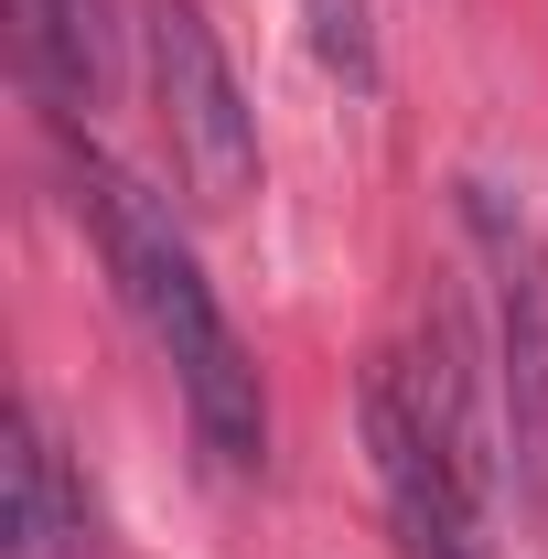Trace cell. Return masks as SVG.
<instances>
[{"label":"cell","instance_id":"obj_1","mask_svg":"<svg viewBox=\"0 0 548 559\" xmlns=\"http://www.w3.org/2000/svg\"><path fill=\"white\" fill-rule=\"evenodd\" d=\"M75 183H86V226H97V248L119 270V301L140 312V334L162 345L183 409H194V441H205L226 474H259L270 463V399H259V366L237 345V323L215 312V280L183 248L172 205H151L130 173L97 162V151H75Z\"/></svg>","mask_w":548,"mask_h":559},{"label":"cell","instance_id":"obj_2","mask_svg":"<svg viewBox=\"0 0 548 559\" xmlns=\"http://www.w3.org/2000/svg\"><path fill=\"white\" fill-rule=\"evenodd\" d=\"M474 237L495 270V409H505V474L548 516V237L505 183H463Z\"/></svg>","mask_w":548,"mask_h":559},{"label":"cell","instance_id":"obj_3","mask_svg":"<svg viewBox=\"0 0 548 559\" xmlns=\"http://www.w3.org/2000/svg\"><path fill=\"white\" fill-rule=\"evenodd\" d=\"M140 44H151V97H162V130H172V162H183L194 205H248L259 194V108L226 66L215 22L194 0H151Z\"/></svg>","mask_w":548,"mask_h":559},{"label":"cell","instance_id":"obj_4","mask_svg":"<svg viewBox=\"0 0 548 559\" xmlns=\"http://www.w3.org/2000/svg\"><path fill=\"white\" fill-rule=\"evenodd\" d=\"M388 377H398V409H409V430L452 463V485L474 495V506H495V485H505V409H484V377H474V334H463V312L430 290L409 323V345L388 355Z\"/></svg>","mask_w":548,"mask_h":559},{"label":"cell","instance_id":"obj_5","mask_svg":"<svg viewBox=\"0 0 548 559\" xmlns=\"http://www.w3.org/2000/svg\"><path fill=\"white\" fill-rule=\"evenodd\" d=\"M22 66L55 108H97L108 97V22L97 0H22Z\"/></svg>","mask_w":548,"mask_h":559},{"label":"cell","instance_id":"obj_6","mask_svg":"<svg viewBox=\"0 0 548 559\" xmlns=\"http://www.w3.org/2000/svg\"><path fill=\"white\" fill-rule=\"evenodd\" d=\"M86 527L75 516V485H65V452L33 409H11V559H55Z\"/></svg>","mask_w":548,"mask_h":559},{"label":"cell","instance_id":"obj_7","mask_svg":"<svg viewBox=\"0 0 548 559\" xmlns=\"http://www.w3.org/2000/svg\"><path fill=\"white\" fill-rule=\"evenodd\" d=\"M312 11V55H323V75H344L355 97L377 86V22H366V0H301Z\"/></svg>","mask_w":548,"mask_h":559}]
</instances>
